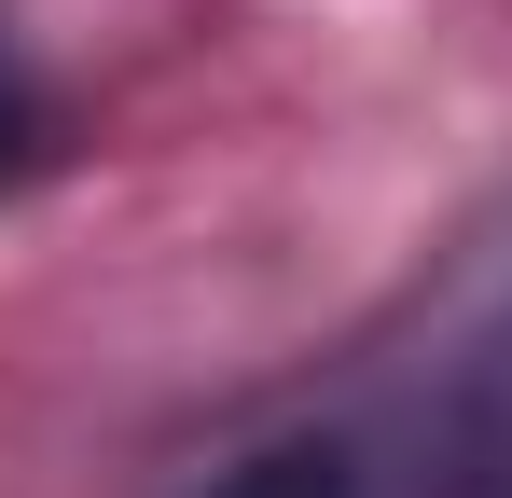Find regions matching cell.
<instances>
[{
  "mask_svg": "<svg viewBox=\"0 0 512 498\" xmlns=\"http://www.w3.org/2000/svg\"><path fill=\"white\" fill-rule=\"evenodd\" d=\"M416 498H512V402H457V415H443Z\"/></svg>",
  "mask_w": 512,
  "mask_h": 498,
  "instance_id": "cell-1",
  "label": "cell"
},
{
  "mask_svg": "<svg viewBox=\"0 0 512 498\" xmlns=\"http://www.w3.org/2000/svg\"><path fill=\"white\" fill-rule=\"evenodd\" d=\"M208 498H374V485H360V457H346V443H263L250 471H222Z\"/></svg>",
  "mask_w": 512,
  "mask_h": 498,
  "instance_id": "cell-2",
  "label": "cell"
},
{
  "mask_svg": "<svg viewBox=\"0 0 512 498\" xmlns=\"http://www.w3.org/2000/svg\"><path fill=\"white\" fill-rule=\"evenodd\" d=\"M42 125H56V111H42V97H28V70L0 56V166H28V153H42Z\"/></svg>",
  "mask_w": 512,
  "mask_h": 498,
  "instance_id": "cell-3",
  "label": "cell"
}]
</instances>
